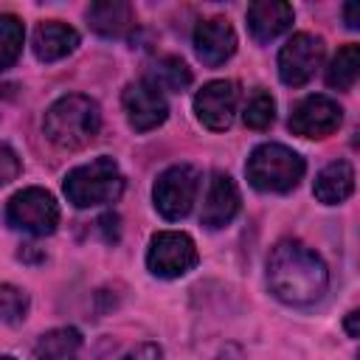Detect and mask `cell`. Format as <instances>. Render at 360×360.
I'll list each match as a JSON object with an SVG mask.
<instances>
[{"label": "cell", "instance_id": "cell-1", "mask_svg": "<svg viewBox=\"0 0 360 360\" xmlns=\"http://www.w3.org/2000/svg\"><path fill=\"white\" fill-rule=\"evenodd\" d=\"M267 287L290 307H312L329 287V270L323 259L304 242L284 239L270 250Z\"/></svg>", "mask_w": 360, "mask_h": 360}, {"label": "cell", "instance_id": "cell-2", "mask_svg": "<svg viewBox=\"0 0 360 360\" xmlns=\"http://www.w3.org/2000/svg\"><path fill=\"white\" fill-rule=\"evenodd\" d=\"M101 127V110L93 98L82 93H70L56 98L45 112V135L59 149H82L87 146Z\"/></svg>", "mask_w": 360, "mask_h": 360}, {"label": "cell", "instance_id": "cell-3", "mask_svg": "<svg viewBox=\"0 0 360 360\" xmlns=\"http://www.w3.org/2000/svg\"><path fill=\"white\" fill-rule=\"evenodd\" d=\"M304 158L284 143H262L250 152L245 163V174L253 188L267 194H287L304 177Z\"/></svg>", "mask_w": 360, "mask_h": 360}, {"label": "cell", "instance_id": "cell-4", "mask_svg": "<svg viewBox=\"0 0 360 360\" xmlns=\"http://www.w3.org/2000/svg\"><path fill=\"white\" fill-rule=\"evenodd\" d=\"M124 191V174L112 158H96L68 172L65 177V197L76 208H93L118 200Z\"/></svg>", "mask_w": 360, "mask_h": 360}, {"label": "cell", "instance_id": "cell-5", "mask_svg": "<svg viewBox=\"0 0 360 360\" xmlns=\"http://www.w3.org/2000/svg\"><path fill=\"white\" fill-rule=\"evenodd\" d=\"M6 219L14 231L31 233V236H48L59 225V205L51 191L45 188H22L17 191L6 205Z\"/></svg>", "mask_w": 360, "mask_h": 360}, {"label": "cell", "instance_id": "cell-6", "mask_svg": "<svg viewBox=\"0 0 360 360\" xmlns=\"http://www.w3.org/2000/svg\"><path fill=\"white\" fill-rule=\"evenodd\" d=\"M200 262L197 245L183 231H160L149 239L146 267L158 278H180Z\"/></svg>", "mask_w": 360, "mask_h": 360}, {"label": "cell", "instance_id": "cell-7", "mask_svg": "<svg viewBox=\"0 0 360 360\" xmlns=\"http://www.w3.org/2000/svg\"><path fill=\"white\" fill-rule=\"evenodd\" d=\"M197 188H200V172L194 166H188V163L169 166L155 180V188H152L155 208L166 219H183L194 208Z\"/></svg>", "mask_w": 360, "mask_h": 360}, {"label": "cell", "instance_id": "cell-8", "mask_svg": "<svg viewBox=\"0 0 360 360\" xmlns=\"http://www.w3.org/2000/svg\"><path fill=\"white\" fill-rule=\"evenodd\" d=\"M323 62V39L315 34H292L278 51V76L290 87L307 84Z\"/></svg>", "mask_w": 360, "mask_h": 360}, {"label": "cell", "instance_id": "cell-9", "mask_svg": "<svg viewBox=\"0 0 360 360\" xmlns=\"http://www.w3.org/2000/svg\"><path fill=\"white\" fill-rule=\"evenodd\" d=\"M343 124V110L329 96H307L290 112V129L301 138H326Z\"/></svg>", "mask_w": 360, "mask_h": 360}, {"label": "cell", "instance_id": "cell-10", "mask_svg": "<svg viewBox=\"0 0 360 360\" xmlns=\"http://www.w3.org/2000/svg\"><path fill=\"white\" fill-rule=\"evenodd\" d=\"M236 104H239V84L231 79L208 82L194 96V112H197L200 124L214 129V132H222L233 124Z\"/></svg>", "mask_w": 360, "mask_h": 360}, {"label": "cell", "instance_id": "cell-11", "mask_svg": "<svg viewBox=\"0 0 360 360\" xmlns=\"http://www.w3.org/2000/svg\"><path fill=\"white\" fill-rule=\"evenodd\" d=\"M121 104H124L127 121L135 132H149V129L160 127L169 115V104H166L163 93L149 79H138V82L127 84Z\"/></svg>", "mask_w": 360, "mask_h": 360}, {"label": "cell", "instance_id": "cell-12", "mask_svg": "<svg viewBox=\"0 0 360 360\" xmlns=\"http://www.w3.org/2000/svg\"><path fill=\"white\" fill-rule=\"evenodd\" d=\"M194 51H197L202 65L219 68L236 51V31H233V25L225 17H211V20L197 22V28H194Z\"/></svg>", "mask_w": 360, "mask_h": 360}, {"label": "cell", "instance_id": "cell-13", "mask_svg": "<svg viewBox=\"0 0 360 360\" xmlns=\"http://www.w3.org/2000/svg\"><path fill=\"white\" fill-rule=\"evenodd\" d=\"M239 202H242V200H239L236 183H233L228 174H222V172L211 174L208 188H205V197H202V211H200L202 225L211 228V231L225 228V225L236 217Z\"/></svg>", "mask_w": 360, "mask_h": 360}, {"label": "cell", "instance_id": "cell-14", "mask_svg": "<svg viewBox=\"0 0 360 360\" xmlns=\"http://www.w3.org/2000/svg\"><path fill=\"white\" fill-rule=\"evenodd\" d=\"M292 17H295L292 6L281 0H256L248 6V28L259 42H270L281 37L292 25Z\"/></svg>", "mask_w": 360, "mask_h": 360}, {"label": "cell", "instance_id": "cell-15", "mask_svg": "<svg viewBox=\"0 0 360 360\" xmlns=\"http://www.w3.org/2000/svg\"><path fill=\"white\" fill-rule=\"evenodd\" d=\"M87 22L101 37H127L135 28V11L124 0H101L87 8Z\"/></svg>", "mask_w": 360, "mask_h": 360}, {"label": "cell", "instance_id": "cell-16", "mask_svg": "<svg viewBox=\"0 0 360 360\" xmlns=\"http://www.w3.org/2000/svg\"><path fill=\"white\" fill-rule=\"evenodd\" d=\"M76 45H79V34L68 22L51 20V22L37 25V31H34V53L39 62H56V59L73 53Z\"/></svg>", "mask_w": 360, "mask_h": 360}, {"label": "cell", "instance_id": "cell-17", "mask_svg": "<svg viewBox=\"0 0 360 360\" xmlns=\"http://www.w3.org/2000/svg\"><path fill=\"white\" fill-rule=\"evenodd\" d=\"M354 191V169L349 160H332L326 163L318 177H315V186H312V194L326 202V205H338L343 200H349Z\"/></svg>", "mask_w": 360, "mask_h": 360}, {"label": "cell", "instance_id": "cell-18", "mask_svg": "<svg viewBox=\"0 0 360 360\" xmlns=\"http://www.w3.org/2000/svg\"><path fill=\"white\" fill-rule=\"evenodd\" d=\"M82 335L73 326L51 329L34 346V360H79Z\"/></svg>", "mask_w": 360, "mask_h": 360}, {"label": "cell", "instance_id": "cell-19", "mask_svg": "<svg viewBox=\"0 0 360 360\" xmlns=\"http://www.w3.org/2000/svg\"><path fill=\"white\" fill-rule=\"evenodd\" d=\"M360 73V45H343L326 68V84L335 90H352Z\"/></svg>", "mask_w": 360, "mask_h": 360}, {"label": "cell", "instance_id": "cell-20", "mask_svg": "<svg viewBox=\"0 0 360 360\" xmlns=\"http://www.w3.org/2000/svg\"><path fill=\"white\" fill-rule=\"evenodd\" d=\"M158 90H172V93H180L191 84V70L188 65L180 59V56H163L152 65L149 76H146Z\"/></svg>", "mask_w": 360, "mask_h": 360}, {"label": "cell", "instance_id": "cell-21", "mask_svg": "<svg viewBox=\"0 0 360 360\" xmlns=\"http://www.w3.org/2000/svg\"><path fill=\"white\" fill-rule=\"evenodd\" d=\"M25 28L14 14H0V73L8 70L22 53Z\"/></svg>", "mask_w": 360, "mask_h": 360}, {"label": "cell", "instance_id": "cell-22", "mask_svg": "<svg viewBox=\"0 0 360 360\" xmlns=\"http://www.w3.org/2000/svg\"><path fill=\"white\" fill-rule=\"evenodd\" d=\"M242 118H245V124L250 129H267L276 121V101H273V96L264 93V90H256L250 96V101L245 104Z\"/></svg>", "mask_w": 360, "mask_h": 360}, {"label": "cell", "instance_id": "cell-23", "mask_svg": "<svg viewBox=\"0 0 360 360\" xmlns=\"http://www.w3.org/2000/svg\"><path fill=\"white\" fill-rule=\"evenodd\" d=\"M28 312V295L14 284H0V321L20 323Z\"/></svg>", "mask_w": 360, "mask_h": 360}, {"label": "cell", "instance_id": "cell-24", "mask_svg": "<svg viewBox=\"0 0 360 360\" xmlns=\"http://www.w3.org/2000/svg\"><path fill=\"white\" fill-rule=\"evenodd\" d=\"M20 172H22V163H20L17 152L11 146H0V186L17 180Z\"/></svg>", "mask_w": 360, "mask_h": 360}, {"label": "cell", "instance_id": "cell-25", "mask_svg": "<svg viewBox=\"0 0 360 360\" xmlns=\"http://www.w3.org/2000/svg\"><path fill=\"white\" fill-rule=\"evenodd\" d=\"M121 360H163V349L158 343H141L132 352H127Z\"/></svg>", "mask_w": 360, "mask_h": 360}, {"label": "cell", "instance_id": "cell-26", "mask_svg": "<svg viewBox=\"0 0 360 360\" xmlns=\"http://www.w3.org/2000/svg\"><path fill=\"white\" fill-rule=\"evenodd\" d=\"M343 17H346V25L349 28H357L360 25V20H357V3H346L343 6Z\"/></svg>", "mask_w": 360, "mask_h": 360}, {"label": "cell", "instance_id": "cell-27", "mask_svg": "<svg viewBox=\"0 0 360 360\" xmlns=\"http://www.w3.org/2000/svg\"><path fill=\"white\" fill-rule=\"evenodd\" d=\"M357 318H360L357 309H352V312L346 315V332H349V338H357Z\"/></svg>", "mask_w": 360, "mask_h": 360}, {"label": "cell", "instance_id": "cell-28", "mask_svg": "<svg viewBox=\"0 0 360 360\" xmlns=\"http://www.w3.org/2000/svg\"><path fill=\"white\" fill-rule=\"evenodd\" d=\"M0 360H14V357H0Z\"/></svg>", "mask_w": 360, "mask_h": 360}]
</instances>
